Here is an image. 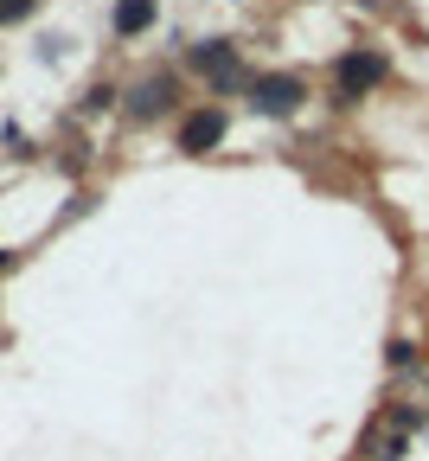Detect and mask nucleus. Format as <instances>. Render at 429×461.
Masks as SVG:
<instances>
[{"label": "nucleus", "mask_w": 429, "mask_h": 461, "mask_svg": "<svg viewBox=\"0 0 429 461\" xmlns=\"http://www.w3.org/2000/svg\"><path fill=\"white\" fill-rule=\"evenodd\" d=\"M39 0H0V26H14V20H32Z\"/></svg>", "instance_id": "nucleus-7"}, {"label": "nucleus", "mask_w": 429, "mask_h": 461, "mask_svg": "<svg viewBox=\"0 0 429 461\" xmlns=\"http://www.w3.org/2000/svg\"><path fill=\"white\" fill-rule=\"evenodd\" d=\"M251 103H257L263 115H295V109H301V84H295V77H257V84H251Z\"/></svg>", "instance_id": "nucleus-3"}, {"label": "nucleus", "mask_w": 429, "mask_h": 461, "mask_svg": "<svg viewBox=\"0 0 429 461\" xmlns=\"http://www.w3.org/2000/svg\"><path fill=\"white\" fill-rule=\"evenodd\" d=\"M148 26H154V0H115V32L122 39H135Z\"/></svg>", "instance_id": "nucleus-5"}, {"label": "nucleus", "mask_w": 429, "mask_h": 461, "mask_svg": "<svg viewBox=\"0 0 429 461\" xmlns=\"http://www.w3.org/2000/svg\"><path fill=\"white\" fill-rule=\"evenodd\" d=\"M167 103H173V84H167V77H154V84L135 90V115H160Z\"/></svg>", "instance_id": "nucleus-6"}, {"label": "nucleus", "mask_w": 429, "mask_h": 461, "mask_svg": "<svg viewBox=\"0 0 429 461\" xmlns=\"http://www.w3.org/2000/svg\"><path fill=\"white\" fill-rule=\"evenodd\" d=\"M218 141H224V109H193L187 122H179V148L187 154H205Z\"/></svg>", "instance_id": "nucleus-2"}, {"label": "nucleus", "mask_w": 429, "mask_h": 461, "mask_svg": "<svg viewBox=\"0 0 429 461\" xmlns=\"http://www.w3.org/2000/svg\"><path fill=\"white\" fill-rule=\"evenodd\" d=\"M379 77H385V58L379 51H346L340 58V96H365Z\"/></svg>", "instance_id": "nucleus-1"}, {"label": "nucleus", "mask_w": 429, "mask_h": 461, "mask_svg": "<svg viewBox=\"0 0 429 461\" xmlns=\"http://www.w3.org/2000/svg\"><path fill=\"white\" fill-rule=\"evenodd\" d=\"M193 58H199V71H205L212 84H237V58H231V45H199Z\"/></svg>", "instance_id": "nucleus-4"}]
</instances>
